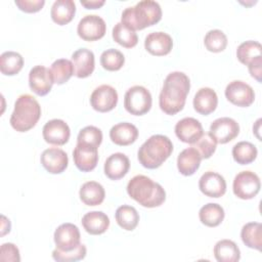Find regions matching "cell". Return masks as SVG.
I'll use <instances>...</instances> for the list:
<instances>
[{
	"label": "cell",
	"mask_w": 262,
	"mask_h": 262,
	"mask_svg": "<svg viewBox=\"0 0 262 262\" xmlns=\"http://www.w3.org/2000/svg\"><path fill=\"white\" fill-rule=\"evenodd\" d=\"M24 66L23 56L15 51H5L0 55V71L3 75H16Z\"/></svg>",
	"instance_id": "cell-31"
},
{
	"label": "cell",
	"mask_w": 262,
	"mask_h": 262,
	"mask_svg": "<svg viewBox=\"0 0 262 262\" xmlns=\"http://www.w3.org/2000/svg\"><path fill=\"white\" fill-rule=\"evenodd\" d=\"M173 144L169 137L156 134L150 136L139 147L137 157L139 163L147 169L159 168L172 154Z\"/></svg>",
	"instance_id": "cell-4"
},
{
	"label": "cell",
	"mask_w": 262,
	"mask_h": 262,
	"mask_svg": "<svg viewBox=\"0 0 262 262\" xmlns=\"http://www.w3.org/2000/svg\"><path fill=\"white\" fill-rule=\"evenodd\" d=\"M106 31V25L102 17L96 14H88L82 17L77 27V33L85 41L101 39Z\"/></svg>",
	"instance_id": "cell-8"
},
{
	"label": "cell",
	"mask_w": 262,
	"mask_h": 262,
	"mask_svg": "<svg viewBox=\"0 0 262 262\" xmlns=\"http://www.w3.org/2000/svg\"><path fill=\"white\" fill-rule=\"evenodd\" d=\"M225 96L232 104L247 107L250 106L255 99V92L253 88L244 81L234 80L230 82L225 88Z\"/></svg>",
	"instance_id": "cell-10"
},
{
	"label": "cell",
	"mask_w": 262,
	"mask_h": 262,
	"mask_svg": "<svg viewBox=\"0 0 262 262\" xmlns=\"http://www.w3.org/2000/svg\"><path fill=\"white\" fill-rule=\"evenodd\" d=\"M43 138L47 143L54 145H63L69 141L71 130L69 125L60 120L53 119L48 121L42 130Z\"/></svg>",
	"instance_id": "cell-13"
},
{
	"label": "cell",
	"mask_w": 262,
	"mask_h": 262,
	"mask_svg": "<svg viewBox=\"0 0 262 262\" xmlns=\"http://www.w3.org/2000/svg\"><path fill=\"white\" fill-rule=\"evenodd\" d=\"M80 230L73 223H62L54 231V243L56 248L61 251H72L80 243Z\"/></svg>",
	"instance_id": "cell-12"
},
{
	"label": "cell",
	"mask_w": 262,
	"mask_h": 262,
	"mask_svg": "<svg viewBox=\"0 0 262 262\" xmlns=\"http://www.w3.org/2000/svg\"><path fill=\"white\" fill-rule=\"evenodd\" d=\"M138 137V129L135 125L122 122L113 126L110 130V138L117 145H129Z\"/></svg>",
	"instance_id": "cell-23"
},
{
	"label": "cell",
	"mask_w": 262,
	"mask_h": 262,
	"mask_svg": "<svg viewBox=\"0 0 262 262\" xmlns=\"http://www.w3.org/2000/svg\"><path fill=\"white\" fill-rule=\"evenodd\" d=\"M130 168V161L123 152L111 155L104 162V174L112 180L123 178Z\"/></svg>",
	"instance_id": "cell-21"
},
{
	"label": "cell",
	"mask_w": 262,
	"mask_h": 262,
	"mask_svg": "<svg viewBox=\"0 0 262 262\" xmlns=\"http://www.w3.org/2000/svg\"><path fill=\"white\" fill-rule=\"evenodd\" d=\"M199 188L207 196L220 198L226 191V181L219 173L207 171L199 180Z\"/></svg>",
	"instance_id": "cell-16"
},
{
	"label": "cell",
	"mask_w": 262,
	"mask_h": 262,
	"mask_svg": "<svg viewBox=\"0 0 262 262\" xmlns=\"http://www.w3.org/2000/svg\"><path fill=\"white\" fill-rule=\"evenodd\" d=\"M40 117L41 106L36 98L30 94H21L14 103L10 125L18 132H26L37 124Z\"/></svg>",
	"instance_id": "cell-5"
},
{
	"label": "cell",
	"mask_w": 262,
	"mask_h": 262,
	"mask_svg": "<svg viewBox=\"0 0 262 262\" xmlns=\"http://www.w3.org/2000/svg\"><path fill=\"white\" fill-rule=\"evenodd\" d=\"M102 141V132L99 128L95 126H86L80 130L77 143H82L98 148Z\"/></svg>",
	"instance_id": "cell-39"
},
{
	"label": "cell",
	"mask_w": 262,
	"mask_h": 262,
	"mask_svg": "<svg viewBox=\"0 0 262 262\" xmlns=\"http://www.w3.org/2000/svg\"><path fill=\"white\" fill-rule=\"evenodd\" d=\"M209 133L217 143L224 144L238 135L239 126L235 120L228 117H222L212 122Z\"/></svg>",
	"instance_id": "cell-9"
},
{
	"label": "cell",
	"mask_w": 262,
	"mask_h": 262,
	"mask_svg": "<svg viewBox=\"0 0 262 262\" xmlns=\"http://www.w3.org/2000/svg\"><path fill=\"white\" fill-rule=\"evenodd\" d=\"M204 44L211 52H221L227 46V37L221 30H210L205 36Z\"/></svg>",
	"instance_id": "cell-38"
},
{
	"label": "cell",
	"mask_w": 262,
	"mask_h": 262,
	"mask_svg": "<svg viewBox=\"0 0 262 262\" xmlns=\"http://www.w3.org/2000/svg\"><path fill=\"white\" fill-rule=\"evenodd\" d=\"M262 226L259 222H249L245 224L241 231L243 243L251 248L261 251L262 248Z\"/></svg>",
	"instance_id": "cell-30"
},
{
	"label": "cell",
	"mask_w": 262,
	"mask_h": 262,
	"mask_svg": "<svg viewBox=\"0 0 262 262\" xmlns=\"http://www.w3.org/2000/svg\"><path fill=\"white\" fill-rule=\"evenodd\" d=\"M116 221L120 227L125 230H133L139 222V215L136 209L132 206L123 205L116 211Z\"/></svg>",
	"instance_id": "cell-32"
},
{
	"label": "cell",
	"mask_w": 262,
	"mask_h": 262,
	"mask_svg": "<svg viewBox=\"0 0 262 262\" xmlns=\"http://www.w3.org/2000/svg\"><path fill=\"white\" fill-rule=\"evenodd\" d=\"M257 155V147L249 141H239L232 147V157L241 165H248L254 162Z\"/></svg>",
	"instance_id": "cell-33"
},
{
	"label": "cell",
	"mask_w": 262,
	"mask_h": 262,
	"mask_svg": "<svg viewBox=\"0 0 262 262\" xmlns=\"http://www.w3.org/2000/svg\"><path fill=\"white\" fill-rule=\"evenodd\" d=\"M41 164L51 174H60L69 164V158L64 150L58 147H49L41 155Z\"/></svg>",
	"instance_id": "cell-15"
},
{
	"label": "cell",
	"mask_w": 262,
	"mask_h": 262,
	"mask_svg": "<svg viewBox=\"0 0 262 262\" xmlns=\"http://www.w3.org/2000/svg\"><path fill=\"white\" fill-rule=\"evenodd\" d=\"M0 261L2 262H18L20 261L19 251L12 243H5L0 249Z\"/></svg>",
	"instance_id": "cell-42"
},
{
	"label": "cell",
	"mask_w": 262,
	"mask_h": 262,
	"mask_svg": "<svg viewBox=\"0 0 262 262\" xmlns=\"http://www.w3.org/2000/svg\"><path fill=\"white\" fill-rule=\"evenodd\" d=\"M15 5L25 12H37L45 4L44 0H15Z\"/></svg>",
	"instance_id": "cell-43"
},
{
	"label": "cell",
	"mask_w": 262,
	"mask_h": 262,
	"mask_svg": "<svg viewBox=\"0 0 262 262\" xmlns=\"http://www.w3.org/2000/svg\"><path fill=\"white\" fill-rule=\"evenodd\" d=\"M1 219H2V231H1V235L3 236L5 233H7V232L10 231L11 225H10L9 219H7L4 215L1 216Z\"/></svg>",
	"instance_id": "cell-46"
},
{
	"label": "cell",
	"mask_w": 262,
	"mask_h": 262,
	"mask_svg": "<svg viewBox=\"0 0 262 262\" xmlns=\"http://www.w3.org/2000/svg\"><path fill=\"white\" fill-rule=\"evenodd\" d=\"M72 62L74 75L78 78H87L94 71V53L87 48H80L72 54Z\"/></svg>",
	"instance_id": "cell-19"
},
{
	"label": "cell",
	"mask_w": 262,
	"mask_h": 262,
	"mask_svg": "<svg viewBox=\"0 0 262 262\" xmlns=\"http://www.w3.org/2000/svg\"><path fill=\"white\" fill-rule=\"evenodd\" d=\"M127 192L131 199L145 208L159 207L166 200V191L162 185L145 175L132 177L127 184Z\"/></svg>",
	"instance_id": "cell-2"
},
{
	"label": "cell",
	"mask_w": 262,
	"mask_h": 262,
	"mask_svg": "<svg viewBox=\"0 0 262 262\" xmlns=\"http://www.w3.org/2000/svg\"><path fill=\"white\" fill-rule=\"evenodd\" d=\"M50 72L54 83L60 85L69 81L74 75L73 62L67 58H59L53 61L50 68Z\"/></svg>",
	"instance_id": "cell-35"
},
{
	"label": "cell",
	"mask_w": 262,
	"mask_h": 262,
	"mask_svg": "<svg viewBox=\"0 0 262 262\" xmlns=\"http://www.w3.org/2000/svg\"><path fill=\"white\" fill-rule=\"evenodd\" d=\"M217 142L210 135V133H203V135L191 144V147L195 148L202 159H209L216 150Z\"/></svg>",
	"instance_id": "cell-41"
},
{
	"label": "cell",
	"mask_w": 262,
	"mask_h": 262,
	"mask_svg": "<svg viewBox=\"0 0 262 262\" xmlns=\"http://www.w3.org/2000/svg\"><path fill=\"white\" fill-rule=\"evenodd\" d=\"M225 213L223 208L215 203H208L200 209L199 217L203 224L209 227L218 226L224 219Z\"/></svg>",
	"instance_id": "cell-29"
},
{
	"label": "cell",
	"mask_w": 262,
	"mask_h": 262,
	"mask_svg": "<svg viewBox=\"0 0 262 262\" xmlns=\"http://www.w3.org/2000/svg\"><path fill=\"white\" fill-rule=\"evenodd\" d=\"M162 18V9L158 2L142 0L136 5L127 7L121 16V23L133 31L142 30L159 23Z\"/></svg>",
	"instance_id": "cell-3"
},
{
	"label": "cell",
	"mask_w": 262,
	"mask_h": 262,
	"mask_svg": "<svg viewBox=\"0 0 262 262\" xmlns=\"http://www.w3.org/2000/svg\"><path fill=\"white\" fill-rule=\"evenodd\" d=\"M261 66H262V56L254 59L248 64L249 72L251 76L256 79L258 82H261Z\"/></svg>",
	"instance_id": "cell-44"
},
{
	"label": "cell",
	"mask_w": 262,
	"mask_h": 262,
	"mask_svg": "<svg viewBox=\"0 0 262 262\" xmlns=\"http://www.w3.org/2000/svg\"><path fill=\"white\" fill-rule=\"evenodd\" d=\"M189 89L190 81L184 73H170L164 81V86L159 96L161 110L167 115H175L180 112L185 104Z\"/></svg>",
	"instance_id": "cell-1"
},
{
	"label": "cell",
	"mask_w": 262,
	"mask_h": 262,
	"mask_svg": "<svg viewBox=\"0 0 262 262\" xmlns=\"http://www.w3.org/2000/svg\"><path fill=\"white\" fill-rule=\"evenodd\" d=\"M118 102L117 90L111 85H100L96 87L90 96L91 106L100 113H106L116 107Z\"/></svg>",
	"instance_id": "cell-11"
},
{
	"label": "cell",
	"mask_w": 262,
	"mask_h": 262,
	"mask_svg": "<svg viewBox=\"0 0 262 262\" xmlns=\"http://www.w3.org/2000/svg\"><path fill=\"white\" fill-rule=\"evenodd\" d=\"M125 62L124 54L115 48L104 50L100 55V64L106 71H119Z\"/></svg>",
	"instance_id": "cell-37"
},
{
	"label": "cell",
	"mask_w": 262,
	"mask_h": 262,
	"mask_svg": "<svg viewBox=\"0 0 262 262\" xmlns=\"http://www.w3.org/2000/svg\"><path fill=\"white\" fill-rule=\"evenodd\" d=\"M86 253L87 249L85 245L80 244L76 249L72 251H61L56 248L52 252V258L57 262H75L84 259Z\"/></svg>",
	"instance_id": "cell-40"
},
{
	"label": "cell",
	"mask_w": 262,
	"mask_h": 262,
	"mask_svg": "<svg viewBox=\"0 0 262 262\" xmlns=\"http://www.w3.org/2000/svg\"><path fill=\"white\" fill-rule=\"evenodd\" d=\"M81 4L86 7L87 9H95L99 8L104 4V0H88V1H81Z\"/></svg>",
	"instance_id": "cell-45"
},
{
	"label": "cell",
	"mask_w": 262,
	"mask_h": 262,
	"mask_svg": "<svg viewBox=\"0 0 262 262\" xmlns=\"http://www.w3.org/2000/svg\"><path fill=\"white\" fill-rule=\"evenodd\" d=\"M144 47L152 55L162 56L168 54L173 47L171 36L164 32H152L145 37Z\"/></svg>",
	"instance_id": "cell-20"
},
{
	"label": "cell",
	"mask_w": 262,
	"mask_h": 262,
	"mask_svg": "<svg viewBox=\"0 0 262 262\" xmlns=\"http://www.w3.org/2000/svg\"><path fill=\"white\" fill-rule=\"evenodd\" d=\"M54 81L49 69L44 66H36L29 73V85L37 95L44 96L50 92Z\"/></svg>",
	"instance_id": "cell-14"
},
{
	"label": "cell",
	"mask_w": 262,
	"mask_h": 262,
	"mask_svg": "<svg viewBox=\"0 0 262 262\" xmlns=\"http://www.w3.org/2000/svg\"><path fill=\"white\" fill-rule=\"evenodd\" d=\"M81 201L87 206H98L100 205L105 196L103 186L96 181L85 182L79 191Z\"/></svg>",
	"instance_id": "cell-27"
},
{
	"label": "cell",
	"mask_w": 262,
	"mask_h": 262,
	"mask_svg": "<svg viewBox=\"0 0 262 262\" xmlns=\"http://www.w3.org/2000/svg\"><path fill=\"white\" fill-rule=\"evenodd\" d=\"M113 39L126 48H132L138 42V37L135 31L128 28L123 23H118L113 28Z\"/></svg>",
	"instance_id": "cell-36"
},
{
	"label": "cell",
	"mask_w": 262,
	"mask_h": 262,
	"mask_svg": "<svg viewBox=\"0 0 262 262\" xmlns=\"http://www.w3.org/2000/svg\"><path fill=\"white\" fill-rule=\"evenodd\" d=\"M81 222L84 229L93 235L105 232L110 226V218L101 211H92L86 213Z\"/></svg>",
	"instance_id": "cell-24"
},
{
	"label": "cell",
	"mask_w": 262,
	"mask_h": 262,
	"mask_svg": "<svg viewBox=\"0 0 262 262\" xmlns=\"http://www.w3.org/2000/svg\"><path fill=\"white\" fill-rule=\"evenodd\" d=\"M261 183L258 175L252 171H242L233 179V193L242 200L255 198L260 191Z\"/></svg>",
	"instance_id": "cell-7"
},
{
	"label": "cell",
	"mask_w": 262,
	"mask_h": 262,
	"mask_svg": "<svg viewBox=\"0 0 262 262\" xmlns=\"http://www.w3.org/2000/svg\"><path fill=\"white\" fill-rule=\"evenodd\" d=\"M204 133L203 126L199 120L187 117L178 121L175 125L176 136L185 143H194Z\"/></svg>",
	"instance_id": "cell-18"
},
{
	"label": "cell",
	"mask_w": 262,
	"mask_h": 262,
	"mask_svg": "<svg viewBox=\"0 0 262 262\" xmlns=\"http://www.w3.org/2000/svg\"><path fill=\"white\" fill-rule=\"evenodd\" d=\"M214 256L218 262H236L241 258V252L234 242L221 239L214 246Z\"/></svg>",
	"instance_id": "cell-28"
},
{
	"label": "cell",
	"mask_w": 262,
	"mask_h": 262,
	"mask_svg": "<svg viewBox=\"0 0 262 262\" xmlns=\"http://www.w3.org/2000/svg\"><path fill=\"white\" fill-rule=\"evenodd\" d=\"M75 12L76 4L73 0H56L51 6L50 15L55 24L63 26L74 18Z\"/></svg>",
	"instance_id": "cell-26"
},
{
	"label": "cell",
	"mask_w": 262,
	"mask_h": 262,
	"mask_svg": "<svg viewBox=\"0 0 262 262\" xmlns=\"http://www.w3.org/2000/svg\"><path fill=\"white\" fill-rule=\"evenodd\" d=\"M73 159L76 167L82 172L92 171L98 162V150L96 147L77 143L74 151Z\"/></svg>",
	"instance_id": "cell-17"
},
{
	"label": "cell",
	"mask_w": 262,
	"mask_h": 262,
	"mask_svg": "<svg viewBox=\"0 0 262 262\" xmlns=\"http://www.w3.org/2000/svg\"><path fill=\"white\" fill-rule=\"evenodd\" d=\"M151 94L143 86L130 87L124 96V106L128 113L134 116H142L151 107Z\"/></svg>",
	"instance_id": "cell-6"
},
{
	"label": "cell",
	"mask_w": 262,
	"mask_h": 262,
	"mask_svg": "<svg viewBox=\"0 0 262 262\" xmlns=\"http://www.w3.org/2000/svg\"><path fill=\"white\" fill-rule=\"evenodd\" d=\"M202 157L193 147L184 148L177 158L178 171L184 176H190L199 169Z\"/></svg>",
	"instance_id": "cell-25"
},
{
	"label": "cell",
	"mask_w": 262,
	"mask_h": 262,
	"mask_svg": "<svg viewBox=\"0 0 262 262\" xmlns=\"http://www.w3.org/2000/svg\"><path fill=\"white\" fill-rule=\"evenodd\" d=\"M236 56L242 63L248 66L254 59L262 56L261 44L252 40L245 41L237 47Z\"/></svg>",
	"instance_id": "cell-34"
},
{
	"label": "cell",
	"mask_w": 262,
	"mask_h": 262,
	"mask_svg": "<svg viewBox=\"0 0 262 262\" xmlns=\"http://www.w3.org/2000/svg\"><path fill=\"white\" fill-rule=\"evenodd\" d=\"M193 107L201 115H209L213 113L218 104V96L212 88L203 87L198 90L193 97Z\"/></svg>",
	"instance_id": "cell-22"
}]
</instances>
